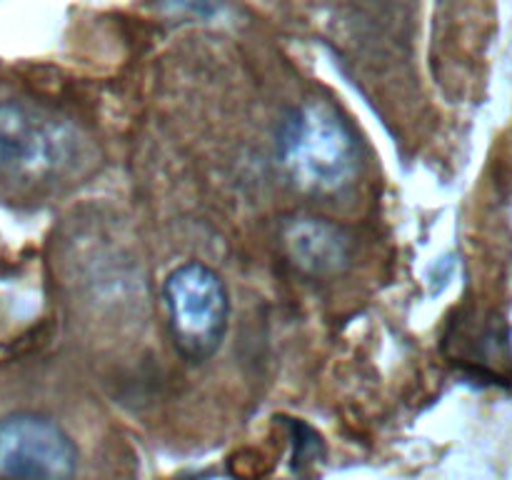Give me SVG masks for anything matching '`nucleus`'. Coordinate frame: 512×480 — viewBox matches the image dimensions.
Returning <instances> with one entry per match:
<instances>
[{"label":"nucleus","mask_w":512,"mask_h":480,"mask_svg":"<svg viewBox=\"0 0 512 480\" xmlns=\"http://www.w3.org/2000/svg\"><path fill=\"white\" fill-rule=\"evenodd\" d=\"M280 158L298 185L333 193L350 183L358 165L348 125L318 103L295 110L280 133Z\"/></svg>","instance_id":"1"},{"label":"nucleus","mask_w":512,"mask_h":480,"mask_svg":"<svg viewBox=\"0 0 512 480\" xmlns=\"http://www.w3.org/2000/svg\"><path fill=\"white\" fill-rule=\"evenodd\" d=\"M170 333L185 358L208 360L218 353L230 318V300L223 280L208 265L190 260L178 265L163 285Z\"/></svg>","instance_id":"2"},{"label":"nucleus","mask_w":512,"mask_h":480,"mask_svg":"<svg viewBox=\"0 0 512 480\" xmlns=\"http://www.w3.org/2000/svg\"><path fill=\"white\" fill-rule=\"evenodd\" d=\"M73 155L68 123L25 100H0V173L40 180L68 168Z\"/></svg>","instance_id":"3"},{"label":"nucleus","mask_w":512,"mask_h":480,"mask_svg":"<svg viewBox=\"0 0 512 480\" xmlns=\"http://www.w3.org/2000/svg\"><path fill=\"white\" fill-rule=\"evenodd\" d=\"M75 465L73 440L50 418L15 413L0 420V480H70Z\"/></svg>","instance_id":"4"},{"label":"nucleus","mask_w":512,"mask_h":480,"mask_svg":"<svg viewBox=\"0 0 512 480\" xmlns=\"http://www.w3.org/2000/svg\"><path fill=\"white\" fill-rule=\"evenodd\" d=\"M285 245L293 263L310 275L338 273L350 258L348 235L325 218H298L290 223Z\"/></svg>","instance_id":"5"},{"label":"nucleus","mask_w":512,"mask_h":480,"mask_svg":"<svg viewBox=\"0 0 512 480\" xmlns=\"http://www.w3.org/2000/svg\"><path fill=\"white\" fill-rule=\"evenodd\" d=\"M170 3L183 10H190V13H208L213 0H170Z\"/></svg>","instance_id":"6"}]
</instances>
